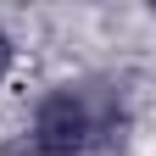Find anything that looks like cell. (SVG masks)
<instances>
[{
  "instance_id": "1",
  "label": "cell",
  "mask_w": 156,
  "mask_h": 156,
  "mask_svg": "<svg viewBox=\"0 0 156 156\" xmlns=\"http://www.w3.org/2000/svg\"><path fill=\"white\" fill-rule=\"evenodd\" d=\"M23 134L34 156H123L134 134V101L117 78H67L34 101Z\"/></svg>"
},
{
  "instance_id": "2",
  "label": "cell",
  "mask_w": 156,
  "mask_h": 156,
  "mask_svg": "<svg viewBox=\"0 0 156 156\" xmlns=\"http://www.w3.org/2000/svg\"><path fill=\"white\" fill-rule=\"evenodd\" d=\"M11 73H17V34L0 23V84H6Z\"/></svg>"
}]
</instances>
